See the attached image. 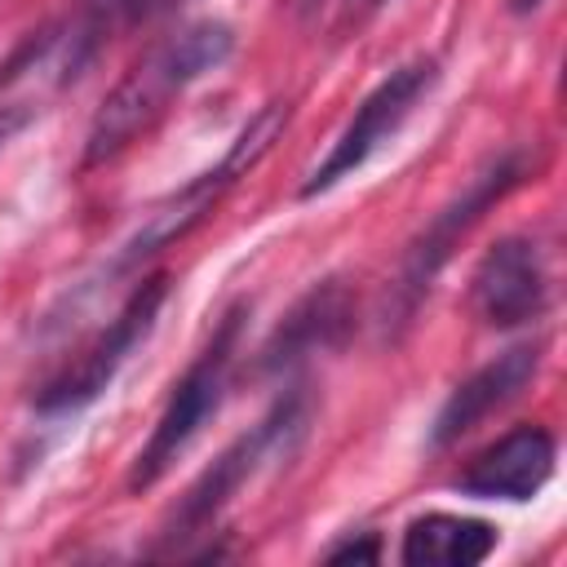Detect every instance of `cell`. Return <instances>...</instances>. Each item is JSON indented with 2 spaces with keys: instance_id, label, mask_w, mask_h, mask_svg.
<instances>
[{
  "instance_id": "6da1fadb",
  "label": "cell",
  "mask_w": 567,
  "mask_h": 567,
  "mask_svg": "<svg viewBox=\"0 0 567 567\" xmlns=\"http://www.w3.org/2000/svg\"><path fill=\"white\" fill-rule=\"evenodd\" d=\"M230 44H235V35L226 22L199 18V22H186L182 31L164 35L151 53H142L124 71V80L102 97V106L89 124V137H84V164L97 168V164L115 159L137 133H146L168 111V102L182 89H190L213 66H221L230 58Z\"/></svg>"
},
{
  "instance_id": "7a4b0ae2",
  "label": "cell",
  "mask_w": 567,
  "mask_h": 567,
  "mask_svg": "<svg viewBox=\"0 0 567 567\" xmlns=\"http://www.w3.org/2000/svg\"><path fill=\"white\" fill-rule=\"evenodd\" d=\"M284 124H288V102H266V106L239 128V137H235L230 151L217 159V168L199 173L195 182H186L177 195H168L164 204H155V208L146 213V221L120 244V252H115V261H111V275H128V270H137L142 261H151L159 248H168V244H177L182 235H190V230L217 208V199L275 146V137L284 133Z\"/></svg>"
},
{
  "instance_id": "3957f363",
  "label": "cell",
  "mask_w": 567,
  "mask_h": 567,
  "mask_svg": "<svg viewBox=\"0 0 567 567\" xmlns=\"http://www.w3.org/2000/svg\"><path fill=\"white\" fill-rule=\"evenodd\" d=\"M523 173H527L523 155H518V151H505V155L487 159V164L465 182V190H461L452 204H443V208L425 221V230H421V235L412 239V248L403 252L399 279L390 284V297H385V332H390V337H399V332L412 323V315H416V306L425 301L430 284H434L439 270L452 261V248L465 239V230H470L492 204H501V199L523 182Z\"/></svg>"
},
{
  "instance_id": "277c9868",
  "label": "cell",
  "mask_w": 567,
  "mask_h": 567,
  "mask_svg": "<svg viewBox=\"0 0 567 567\" xmlns=\"http://www.w3.org/2000/svg\"><path fill=\"white\" fill-rule=\"evenodd\" d=\"M244 315H248V306L235 301V306L217 319L208 346L195 354V363H190V368L182 372V381L173 385V394H168V403H164V412H159V421H155L146 447L137 452V461H133V470H128V487H133V492L155 487V483L164 478V470H168V465L195 443V434L217 416V408H221V399H226L230 363H235V350H239Z\"/></svg>"
},
{
  "instance_id": "5b68a950",
  "label": "cell",
  "mask_w": 567,
  "mask_h": 567,
  "mask_svg": "<svg viewBox=\"0 0 567 567\" xmlns=\"http://www.w3.org/2000/svg\"><path fill=\"white\" fill-rule=\"evenodd\" d=\"M301 434H306V390L297 385V390H288L248 434H239V439L186 487V496L177 501V509H173L164 536H168L173 545L199 536V532L244 492V483H248L252 474H261V470L275 465V461H288L292 447L301 443Z\"/></svg>"
},
{
  "instance_id": "8992f818",
  "label": "cell",
  "mask_w": 567,
  "mask_h": 567,
  "mask_svg": "<svg viewBox=\"0 0 567 567\" xmlns=\"http://www.w3.org/2000/svg\"><path fill=\"white\" fill-rule=\"evenodd\" d=\"M164 297H168V275L142 279V284L128 292V301L120 306V315H115L53 381L40 385L35 412H44V416H66V412L89 408V403L115 381V372L128 363V354L151 337Z\"/></svg>"
},
{
  "instance_id": "52a82bcc",
  "label": "cell",
  "mask_w": 567,
  "mask_h": 567,
  "mask_svg": "<svg viewBox=\"0 0 567 567\" xmlns=\"http://www.w3.org/2000/svg\"><path fill=\"white\" fill-rule=\"evenodd\" d=\"M439 84V62L434 58H412L399 71H390L350 115V124L341 128V137L332 142V151L310 168V177L301 182V199H315L323 190H332L341 177H350L354 168H363L403 124L408 115L421 106V97Z\"/></svg>"
},
{
  "instance_id": "ba28073f",
  "label": "cell",
  "mask_w": 567,
  "mask_h": 567,
  "mask_svg": "<svg viewBox=\"0 0 567 567\" xmlns=\"http://www.w3.org/2000/svg\"><path fill=\"white\" fill-rule=\"evenodd\" d=\"M470 297H474V315L487 328H523L540 319L549 306V275L536 239L527 235L496 239L474 266Z\"/></svg>"
},
{
  "instance_id": "9c48e42d",
  "label": "cell",
  "mask_w": 567,
  "mask_h": 567,
  "mask_svg": "<svg viewBox=\"0 0 567 567\" xmlns=\"http://www.w3.org/2000/svg\"><path fill=\"white\" fill-rule=\"evenodd\" d=\"M540 368V350L536 346H514L505 354H496L492 363H483L478 372H470L439 408L434 425H430V452L452 447L456 439H465L478 421H487L496 408H505L509 399H518L527 390V381Z\"/></svg>"
},
{
  "instance_id": "30bf717a",
  "label": "cell",
  "mask_w": 567,
  "mask_h": 567,
  "mask_svg": "<svg viewBox=\"0 0 567 567\" xmlns=\"http://www.w3.org/2000/svg\"><path fill=\"white\" fill-rule=\"evenodd\" d=\"M554 474V439L540 425H514L505 439L483 447L465 474H456V487L465 496L483 501H532Z\"/></svg>"
},
{
  "instance_id": "8fae6325",
  "label": "cell",
  "mask_w": 567,
  "mask_h": 567,
  "mask_svg": "<svg viewBox=\"0 0 567 567\" xmlns=\"http://www.w3.org/2000/svg\"><path fill=\"white\" fill-rule=\"evenodd\" d=\"M350 332H354V297L346 292L341 279H323V284H315V288L288 310V319L270 332V341L261 346L257 368H261V372H288V368H297L301 359L341 346Z\"/></svg>"
},
{
  "instance_id": "7c38bea8",
  "label": "cell",
  "mask_w": 567,
  "mask_h": 567,
  "mask_svg": "<svg viewBox=\"0 0 567 567\" xmlns=\"http://www.w3.org/2000/svg\"><path fill=\"white\" fill-rule=\"evenodd\" d=\"M496 527L465 514H421L403 527L399 558L408 567H474L496 549Z\"/></svg>"
},
{
  "instance_id": "4fadbf2b",
  "label": "cell",
  "mask_w": 567,
  "mask_h": 567,
  "mask_svg": "<svg viewBox=\"0 0 567 567\" xmlns=\"http://www.w3.org/2000/svg\"><path fill=\"white\" fill-rule=\"evenodd\" d=\"M151 9V0H84L80 4V18H75V31H71V53H66V71L62 80H75L93 53L124 27H133L142 13Z\"/></svg>"
},
{
  "instance_id": "5bb4252c",
  "label": "cell",
  "mask_w": 567,
  "mask_h": 567,
  "mask_svg": "<svg viewBox=\"0 0 567 567\" xmlns=\"http://www.w3.org/2000/svg\"><path fill=\"white\" fill-rule=\"evenodd\" d=\"M377 558H381L377 536H350V540L328 549V563H377Z\"/></svg>"
},
{
  "instance_id": "9a60e30c",
  "label": "cell",
  "mask_w": 567,
  "mask_h": 567,
  "mask_svg": "<svg viewBox=\"0 0 567 567\" xmlns=\"http://www.w3.org/2000/svg\"><path fill=\"white\" fill-rule=\"evenodd\" d=\"M27 120H31V111H27V106H0V146H4V142H9Z\"/></svg>"
},
{
  "instance_id": "2e32d148",
  "label": "cell",
  "mask_w": 567,
  "mask_h": 567,
  "mask_svg": "<svg viewBox=\"0 0 567 567\" xmlns=\"http://www.w3.org/2000/svg\"><path fill=\"white\" fill-rule=\"evenodd\" d=\"M545 0H514V13H536Z\"/></svg>"
},
{
  "instance_id": "e0dca14e",
  "label": "cell",
  "mask_w": 567,
  "mask_h": 567,
  "mask_svg": "<svg viewBox=\"0 0 567 567\" xmlns=\"http://www.w3.org/2000/svg\"><path fill=\"white\" fill-rule=\"evenodd\" d=\"M297 4H301V13H306V18H310L315 9H323V0H297Z\"/></svg>"
},
{
  "instance_id": "ac0fdd59",
  "label": "cell",
  "mask_w": 567,
  "mask_h": 567,
  "mask_svg": "<svg viewBox=\"0 0 567 567\" xmlns=\"http://www.w3.org/2000/svg\"><path fill=\"white\" fill-rule=\"evenodd\" d=\"M368 4H372V9H377V4H385V0H368Z\"/></svg>"
}]
</instances>
